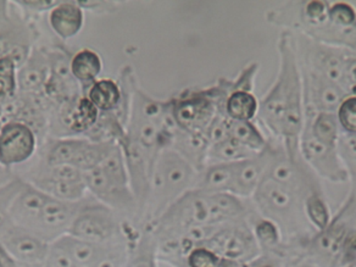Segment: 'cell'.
<instances>
[{
    "instance_id": "2",
    "label": "cell",
    "mask_w": 356,
    "mask_h": 267,
    "mask_svg": "<svg viewBox=\"0 0 356 267\" xmlns=\"http://www.w3.org/2000/svg\"><path fill=\"white\" fill-rule=\"evenodd\" d=\"M245 199L228 193H210L193 189L178 199L149 228L156 239L177 237L192 228L213 227L248 218Z\"/></svg>"
},
{
    "instance_id": "1",
    "label": "cell",
    "mask_w": 356,
    "mask_h": 267,
    "mask_svg": "<svg viewBox=\"0 0 356 267\" xmlns=\"http://www.w3.org/2000/svg\"><path fill=\"white\" fill-rule=\"evenodd\" d=\"M277 49V77L260 100L257 119L282 144L288 158H302L299 140L305 120L304 90L292 31L281 32Z\"/></svg>"
},
{
    "instance_id": "21",
    "label": "cell",
    "mask_w": 356,
    "mask_h": 267,
    "mask_svg": "<svg viewBox=\"0 0 356 267\" xmlns=\"http://www.w3.org/2000/svg\"><path fill=\"white\" fill-rule=\"evenodd\" d=\"M209 145L210 144L207 136L187 132L184 129H178L176 126L170 148L177 152L194 168H197L199 172H202L204 168H207Z\"/></svg>"
},
{
    "instance_id": "37",
    "label": "cell",
    "mask_w": 356,
    "mask_h": 267,
    "mask_svg": "<svg viewBox=\"0 0 356 267\" xmlns=\"http://www.w3.org/2000/svg\"><path fill=\"white\" fill-rule=\"evenodd\" d=\"M9 8H10V4H9V3H6V1H0V21L4 20L6 16L10 14Z\"/></svg>"
},
{
    "instance_id": "10",
    "label": "cell",
    "mask_w": 356,
    "mask_h": 267,
    "mask_svg": "<svg viewBox=\"0 0 356 267\" xmlns=\"http://www.w3.org/2000/svg\"><path fill=\"white\" fill-rule=\"evenodd\" d=\"M299 150L304 163L316 177L332 184H344L350 179L338 147L320 142L305 124L299 140Z\"/></svg>"
},
{
    "instance_id": "7",
    "label": "cell",
    "mask_w": 356,
    "mask_h": 267,
    "mask_svg": "<svg viewBox=\"0 0 356 267\" xmlns=\"http://www.w3.org/2000/svg\"><path fill=\"white\" fill-rule=\"evenodd\" d=\"M116 143H95L83 137L45 138L40 163L47 166L67 165L86 172L98 166Z\"/></svg>"
},
{
    "instance_id": "20",
    "label": "cell",
    "mask_w": 356,
    "mask_h": 267,
    "mask_svg": "<svg viewBox=\"0 0 356 267\" xmlns=\"http://www.w3.org/2000/svg\"><path fill=\"white\" fill-rule=\"evenodd\" d=\"M49 25L60 40L79 35L84 25V11L79 1H59L49 11Z\"/></svg>"
},
{
    "instance_id": "32",
    "label": "cell",
    "mask_w": 356,
    "mask_h": 267,
    "mask_svg": "<svg viewBox=\"0 0 356 267\" xmlns=\"http://www.w3.org/2000/svg\"><path fill=\"white\" fill-rule=\"evenodd\" d=\"M221 257L205 247H195L186 257V267H218Z\"/></svg>"
},
{
    "instance_id": "25",
    "label": "cell",
    "mask_w": 356,
    "mask_h": 267,
    "mask_svg": "<svg viewBox=\"0 0 356 267\" xmlns=\"http://www.w3.org/2000/svg\"><path fill=\"white\" fill-rule=\"evenodd\" d=\"M304 124L322 143L338 147L341 138V127L336 114L318 113L314 116H305Z\"/></svg>"
},
{
    "instance_id": "36",
    "label": "cell",
    "mask_w": 356,
    "mask_h": 267,
    "mask_svg": "<svg viewBox=\"0 0 356 267\" xmlns=\"http://www.w3.org/2000/svg\"><path fill=\"white\" fill-rule=\"evenodd\" d=\"M248 267H276V265L271 261L268 257H260L252 264H248Z\"/></svg>"
},
{
    "instance_id": "18",
    "label": "cell",
    "mask_w": 356,
    "mask_h": 267,
    "mask_svg": "<svg viewBox=\"0 0 356 267\" xmlns=\"http://www.w3.org/2000/svg\"><path fill=\"white\" fill-rule=\"evenodd\" d=\"M50 66L47 48H33L30 56L17 70L19 93L40 95L49 79Z\"/></svg>"
},
{
    "instance_id": "11",
    "label": "cell",
    "mask_w": 356,
    "mask_h": 267,
    "mask_svg": "<svg viewBox=\"0 0 356 267\" xmlns=\"http://www.w3.org/2000/svg\"><path fill=\"white\" fill-rule=\"evenodd\" d=\"M100 111L86 95L66 102L51 111L49 134L53 138L84 137L95 127Z\"/></svg>"
},
{
    "instance_id": "26",
    "label": "cell",
    "mask_w": 356,
    "mask_h": 267,
    "mask_svg": "<svg viewBox=\"0 0 356 267\" xmlns=\"http://www.w3.org/2000/svg\"><path fill=\"white\" fill-rule=\"evenodd\" d=\"M304 213L315 233L321 232L330 226L333 218L321 189L307 194L304 200Z\"/></svg>"
},
{
    "instance_id": "17",
    "label": "cell",
    "mask_w": 356,
    "mask_h": 267,
    "mask_svg": "<svg viewBox=\"0 0 356 267\" xmlns=\"http://www.w3.org/2000/svg\"><path fill=\"white\" fill-rule=\"evenodd\" d=\"M0 245L17 264L29 267H43L49 250V243L16 225L0 239Z\"/></svg>"
},
{
    "instance_id": "13",
    "label": "cell",
    "mask_w": 356,
    "mask_h": 267,
    "mask_svg": "<svg viewBox=\"0 0 356 267\" xmlns=\"http://www.w3.org/2000/svg\"><path fill=\"white\" fill-rule=\"evenodd\" d=\"M300 67L304 90V113L305 116H314L318 113L336 114L346 92L338 84L317 74L312 70Z\"/></svg>"
},
{
    "instance_id": "22",
    "label": "cell",
    "mask_w": 356,
    "mask_h": 267,
    "mask_svg": "<svg viewBox=\"0 0 356 267\" xmlns=\"http://www.w3.org/2000/svg\"><path fill=\"white\" fill-rule=\"evenodd\" d=\"M103 71V59L95 50L83 48L76 51L71 58V72L79 82L82 93L86 95Z\"/></svg>"
},
{
    "instance_id": "35",
    "label": "cell",
    "mask_w": 356,
    "mask_h": 267,
    "mask_svg": "<svg viewBox=\"0 0 356 267\" xmlns=\"http://www.w3.org/2000/svg\"><path fill=\"white\" fill-rule=\"evenodd\" d=\"M14 177H15V175L13 173L11 170L3 168V166L0 165V187H3L4 184H8V182H10L11 179Z\"/></svg>"
},
{
    "instance_id": "14",
    "label": "cell",
    "mask_w": 356,
    "mask_h": 267,
    "mask_svg": "<svg viewBox=\"0 0 356 267\" xmlns=\"http://www.w3.org/2000/svg\"><path fill=\"white\" fill-rule=\"evenodd\" d=\"M38 144L40 139L29 126L17 121L6 122L0 129V165L13 170L30 161Z\"/></svg>"
},
{
    "instance_id": "27",
    "label": "cell",
    "mask_w": 356,
    "mask_h": 267,
    "mask_svg": "<svg viewBox=\"0 0 356 267\" xmlns=\"http://www.w3.org/2000/svg\"><path fill=\"white\" fill-rule=\"evenodd\" d=\"M255 154L257 153H252V150L243 147L241 144L237 143L236 140H233V139L228 137L227 139L221 140L218 143L209 145L207 166L216 165V163H236V161L250 158Z\"/></svg>"
},
{
    "instance_id": "30",
    "label": "cell",
    "mask_w": 356,
    "mask_h": 267,
    "mask_svg": "<svg viewBox=\"0 0 356 267\" xmlns=\"http://www.w3.org/2000/svg\"><path fill=\"white\" fill-rule=\"evenodd\" d=\"M341 134L356 136V95H346L336 111Z\"/></svg>"
},
{
    "instance_id": "34",
    "label": "cell",
    "mask_w": 356,
    "mask_h": 267,
    "mask_svg": "<svg viewBox=\"0 0 356 267\" xmlns=\"http://www.w3.org/2000/svg\"><path fill=\"white\" fill-rule=\"evenodd\" d=\"M59 1H17L14 6H19L21 10L30 11V13H43L50 11L54 6H58Z\"/></svg>"
},
{
    "instance_id": "9",
    "label": "cell",
    "mask_w": 356,
    "mask_h": 267,
    "mask_svg": "<svg viewBox=\"0 0 356 267\" xmlns=\"http://www.w3.org/2000/svg\"><path fill=\"white\" fill-rule=\"evenodd\" d=\"M24 179L51 198L64 202H79L88 195L83 172L74 166H47L40 163Z\"/></svg>"
},
{
    "instance_id": "38",
    "label": "cell",
    "mask_w": 356,
    "mask_h": 267,
    "mask_svg": "<svg viewBox=\"0 0 356 267\" xmlns=\"http://www.w3.org/2000/svg\"><path fill=\"white\" fill-rule=\"evenodd\" d=\"M298 267H318L316 266V265H314L312 262L307 261V260H302V261L299 262V265H298Z\"/></svg>"
},
{
    "instance_id": "23",
    "label": "cell",
    "mask_w": 356,
    "mask_h": 267,
    "mask_svg": "<svg viewBox=\"0 0 356 267\" xmlns=\"http://www.w3.org/2000/svg\"><path fill=\"white\" fill-rule=\"evenodd\" d=\"M227 132L229 138L252 150V153H260L270 143V139L266 138L254 121L228 119Z\"/></svg>"
},
{
    "instance_id": "24",
    "label": "cell",
    "mask_w": 356,
    "mask_h": 267,
    "mask_svg": "<svg viewBox=\"0 0 356 267\" xmlns=\"http://www.w3.org/2000/svg\"><path fill=\"white\" fill-rule=\"evenodd\" d=\"M260 102L254 92L236 90L228 95L225 111L228 119L237 121H254L259 113Z\"/></svg>"
},
{
    "instance_id": "16",
    "label": "cell",
    "mask_w": 356,
    "mask_h": 267,
    "mask_svg": "<svg viewBox=\"0 0 356 267\" xmlns=\"http://www.w3.org/2000/svg\"><path fill=\"white\" fill-rule=\"evenodd\" d=\"M83 200L84 198L79 202H64L49 197L40 213L33 234L49 244L69 234Z\"/></svg>"
},
{
    "instance_id": "3",
    "label": "cell",
    "mask_w": 356,
    "mask_h": 267,
    "mask_svg": "<svg viewBox=\"0 0 356 267\" xmlns=\"http://www.w3.org/2000/svg\"><path fill=\"white\" fill-rule=\"evenodd\" d=\"M86 188L90 197L119 213L126 222L142 229L138 205L129 187V171L119 144H114L102 163L83 172Z\"/></svg>"
},
{
    "instance_id": "28",
    "label": "cell",
    "mask_w": 356,
    "mask_h": 267,
    "mask_svg": "<svg viewBox=\"0 0 356 267\" xmlns=\"http://www.w3.org/2000/svg\"><path fill=\"white\" fill-rule=\"evenodd\" d=\"M25 182L24 178L15 176L10 182L0 187V239L14 225L11 220V207L21 189L24 188Z\"/></svg>"
},
{
    "instance_id": "6",
    "label": "cell",
    "mask_w": 356,
    "mask_h": 267,
    "mask_svg": "<svg viewBox=\"0 0 356 267\" xmlns=\"http://www.w3.org/2000/svg\"><path fill=\"white\" fill-rule=\"evenodd\" d=\"M140 229L126 222L113 209L87 195L70 228V236L93 244H109L131 237Z\"/></svg>"
},
{
    "instance_id": "40",
    "label": "cell",
    "mask_w": 356,
    "mask_h": 267,
    "mask_svg": "<svg viewBox=\"0 0 356 267\" xmlns=\"http://www.w3.org/2000/svg\"><path fill=\"white\" fill-rule=\"evenodd\" d=\"M16 267H29V266H24V265H20V264H19V265H17V266Z\"/></svg>"
},
{
    "instance_id": "29",
    "label": "cell",
    "mask_w": 356,
    "mask_h": 267,
    "mask_svg": "<svg viewBox=\"0 0 356 267\" xmlns=\"http://www.w3.org/2000/svg\"><path fill=\"white\" fill-rule=\"evenodd\" d=\"M17 70L19 66L11 56L0 58V102H6L17 95Z\"/></svg>"
},
{
    "instance_id": "4",
    "label": "cell",
    "mask_w": 356,
    "mask_h": 267,
    "mask_svg": "<svg viewBox=\"0 0 356 267\" xmlns=\"http://www.w3.org/2000/svg\"><path fill=\"white\" fill-rule=\"evenodd\" d=\"M199 172L173 149H163L154 165L144 226L156 221L170 207L197 187Z\"/></svg>"
},
{
    "instance_id": "15",
    "label": "cell",
    "mask_w": 356,
    "mask_h": 267,
    "mask_svg": "<svg viewBox=\"0 0 356 267\" xmlns=\"http://www.w3.org/2000/svg\"><path fill=\"white\" fill-rule=\"evenodd\" d=\"M277 144L271 140L260 153L231 165V189L229 194L241 199H252L257 187L265 177L271 163Z\"/></svg>"
},
{
    "instance_id": "12",
    "label": "cell",
    "mask_w": 356,
    "mask_h": 267,
    "mask_svg": "<svg viewBox=\"0 0 356 267\" xmlns=\"http://www.w3.org/2000/svg\"><path fill=\"white\" fill-rule=\"evenodd\" d=\"M47 54L49 59L50 74L43 89V95L49 100L54 110L56 106L76 99L83 93L71 72L72 55L63 48H47Z\"/></svg>"
},
{
    "instance_id": "33",
    "label": "cell",
    "mask_w": 356,
    "mask_h": 267,
    "mask_svg": "<svg viewBox=\"0 0 356 267\" xmlns=\"http://www.w3.org/2000/svg\"><path fill=\"white\" fill-rule=\"evenodd\" d=\"M341 88L346 95H356V55L351 54L346 61Z\"/></svg>"
},
{
    "instance_id": "8",
    "label": "cell",
    "mask_w": 356,
    "mask_h": 267,
    "mask_svg": "<svg viewBox=\"0 0 356 267\" xmlns=\"http://www.w3.org/2000/svg\"><path fill=\"white\" fill-rule=\"evenodd\" d=\"M213 250L218 257L248 265L261 257V250L247 218L220 225L207 242L199 245Z\"/></svg>"
},
{
    "instance_id": "31",
    "label": "cell",
    "mask_w": 356,
    "mask_h": 267,
    "mask_svg": "<svg viewBox=\"0 0 356 267\" xmlns=\"http://www.w3.org/2000/svg\"><path fill=\"white\" fill-rule=\"evenodd\" d=\"M328 20L338 27H353L356 25L355 6L346 1H334L330 4Z\"/></svg>"
},
{
    "instance_id": "39",
    "label": "cell",
    "mask_w": 356,
    "mask_h": 267,
    "mask_svg": "<svg viewBox=\"0 0 356 267\" xmlns=\"http://www.w3.org/2000/svg\"><path fill=\"white\" fill-rule=\"evenodd\" d=\"M3 124H4V121L0 119V129H1V127H3Z\"/></svg>"
},
{
    "instance_id": "5",
    "label": "cell",
    "mask_w": 356,
    "mask_h": 267,
    "mask_svg": "<svg viewBox=\"0 0 356 267\" xmlns=\"http://www.w3.org/2000/svg\"><path fill=\"white\" fill-rule=\"evenodd\" d=\"M233 92V79H220L207 89H186L171 98V114L178 129L207 136L216 116L225 113L228 95ZM208 138V137H207Z\"/></svg>"
},
{
    "instance_id": "19",
    "label": "cell",
    "mask_w": 356,
    "mask_h": 267,
    "mask_svg": "<svg viewBox=\"0 0 356 267\" xmlns=\"http://www.w3.org/2000/svg\"><path fill=\"white\" fill-rule=\"evenodd\" d=\"M48 199L49 195L26 181L24 188L11 207V220L14 225L33 233Z\"/></svg>"
}]
</instances>
